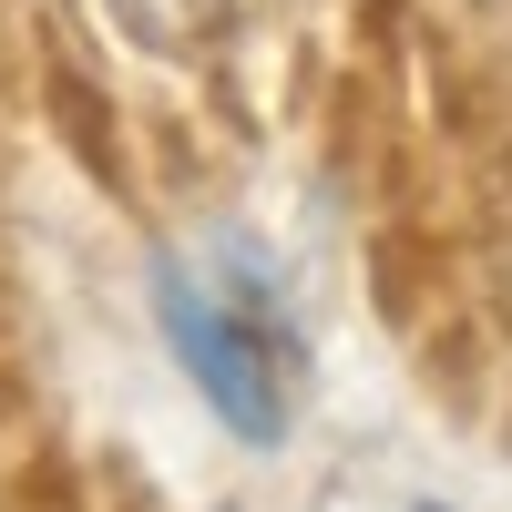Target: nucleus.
Masks as SVG:
<instances>
[{
  "label": "nucleus",
  "instance_id": "obj_1",
  "mask_svg": "<svg viewBox=\"0 0 512 512\" xmlns=\"http://www.w3.org/2000/svg\"><path fill=\"white\" fill-rule=\"evenodd\" d=\"M154 318L164 349L185 359V379L205 390V410L236 441H287L297 431V390H308V349L277 308V287L246 256H164L154 267Z\"/></svg>",
  "mask_w": 512,
  "mask_h": 512
},
{
  "label": "nucleus",
  "instance_id": "obj_2",
  "mask_svg": "<svg viewBox=\"0 0 512 512\" xmlns=\"http://www.w3.org/2000/svg\"><path fill=\"white\" fill-rule=\"evenodd\" d=\"M226 512H236V502H226Z\"/></svg>",
  "mask_w": 512,
  "mask_h": 512
}]
</instances>
